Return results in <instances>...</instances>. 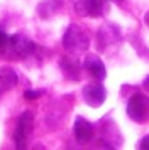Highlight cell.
Returning a JSON list of instances; mask_svg holds the SVG:
<instances>
[{
	"instance_id": "17",
	"label": "cell",
	"mask_w": 149,
	"mask_h": 150,
	"mask_svg": "<svg viewBox=\"0 0 149 150\" xmlns=\"http://www.w3.org/2000/svg\"><path fill=\"white\" fill-rule=\"evenodd\" d=\"M144 88H146V89L149 91V76L146 78V79H144Z\"/></svg>"
},
{
	"instance_id": "13",
	"label": "cell",
	"mask_w": 149,
	"mask_h": 150,
	"mask_svg": "<svg viewBox=\"0 0 149 150\" xmlns=\"http://www.w3.org/2000/svg\"><path fill=\"white\" fill-rule=\"evenodd\" d=\"M93 150H115V149H114V145H112V143L105 142V140H100V142L95 145Z\"/></svg>"
},
{
	"instance_id": "7",
	"label": "cell",
	"mask_w": 149,
	"mask_h": 150,
	"mask_svg": "<svg viewBox=\"0 0 149 150\" xmlns=\"http://www.w3.org/2000/svg\"><path fill=\"white\" fill-rule=\"evenodd\" d=\"M73 132H74V138L80 143H88L93 138V125L83 116H76Z\"/></svg>"
},
{
	"instance_id": "4",
	"label": "cell",
	"mask_w": 149,
	"mask_h": 150,
	"mask_svg": "<svg viewBox=\"0 0 149 150\" xmlns=\"http://www.w3.org/2000/svg\"><path fill=\"white\" fill-rule=\"evenodd\" d=\"M32 127H34V115L32 111L26 110L19 116L15 130H14V142H15V149L17 150L27 149V140H29V135L32 133Z\"/></svg>"
},
{
	"instance_id": "10",
	"label": "cell",
	"mask_w": 149,
	"mask_h": 150,
	"mask_svg": "<svg viewBox=\"0 0 149 150\" xmlns=\"http://www.w3.org/2000/svg\"><path fill=\"white\" fill-rule=\"evenodd\" d=\"M61 7H63V0H42L37 5V15L41 19H49Z\"/></svg>"
},
{
	"instance_id": "11",
	"label": "cell",
	"mask_w": 149,
	"mask_h": 150,
	"mask_svg": "<svg viewBox=\"0 0 149 150\" xmlns=\"http://www.w3.org/2000/svg\"><path fill=\"white\" fill-rule=\"evenodd\" d=\"M119 37H120V34H119L117 25H110V24L103 25L100 29V32H98V41H102V47H105L110 42L119 41Z\"/></svg>"
},
{
	"instance_id": "1",
	"label": "cell",
	"mask_w": 149,
	"mask_h": 150,
	"mask_svg": "<svg viewBox=\"0 0 149 150\" xmlns=\"http://www.w3.org/2000/svg\"><path fill=\"white\" fill-rule=\"evenodd\" d=\"M90 46V39L78 24H69L63 35V47L69 54H81Z\"/></svg>"
},
{
	"instance_id": "16",
	"label": "cell",
	"mask_w": 149,
	"mask_h": 150,
	"mask_svg": "<svg viewBox=\"0 0 149 150\" xmlns=\"http://www.w3.org/2000/svg\"><path fill=\"white\" fill-rule=\"evenodd\" d=\"M7 41H9V35L0 29V51H4L5 49V46H7Z\"/></svg>"
},
{
	"instance_id": "2",
	"label": "cell",
	"mask_w": 149,
	"mask_h": 150,
	"mask_svg": "<svg viewBox=\"0 0 149 150\" xmlns=\"http://www.w3.org/2000/svg\"><path fill=\"white\" fill-rule=\"evenodd\" d=\"M36 51V44H34L29 37L22 34H15L10 35L9 41H7V46L4 49V52L9 59H15V61H20V59H26Z\"/></svg>"
},
{
	"instance_id": "3",
	"label": "cell",
	"mask_w": 149,
	"mask_h": 150,
	"mask_svg": "<svg viewBox=\"0 0 149 150\" xmlns=\"http://www.w3.org/2000/svg\"><path fill=\"white\" fill-rule=\"evenodd\" d=\"M127 115L135 123L149 122V96L142 93H135L127 101Z\"/></svg>"
},
{
	"instance_id": "8",
	"label": "cell",
	"mask_w": 149,
	"mask_h": 150,
	"mask_svg": "<svg viewBox=\"0 0 149 150\" xmlns=\"http://www.w3.org/2000/svg\"><path fill=\"white\" fill-rule=\"evenodd\" d=\"M85 69L93 76V79H97V81H103L105 76H107L105 64L102 62V59L97 54L87 56V59H85Z\"/></svg>"
},
{
	"instance_id": "19",
	"label": "cell",
	"mask_w": 149,
	"mask_h": 150,
	"mask_svg": "<svg viewBox=\"0 0 149 150\" xmlns=\"http://www.w3.org/2000/svg\"><path fill=\"white\" fill-rule=\"evenodd\" d=\"M107 2H115V4H120V0H107Z\"/></svg>"
},
{
	"instance_id": "5",
	"label": "cell",
	"mask_w": 149,
	"mask_h": 150,
	"mask_svg": "<svg viewBox=\"0 0 149 150\" xmlns=\"http://www.w3.org/2000/svg\"><path fill=\"white\" fill-rule=\"evenodd\" d=\"M81 96H83V101L87 103L88 106L97 108V106L103 105L105 98H107V91L102 86V83H92V84L83 86Z\"/></svg>"
},
{
	"instance_id": "9",
	"label": "cell",
	"mask_w": 149,
	"mask_h": 150,
	"mask_svg": "<svg viewBox=\"0 0 149 150\" xmlns=\"http://www.w3.org/2000/svg\"><path fill=\"white\" fill-rule=\"evenodd\" d=\"M17 81H19V76L12 68H9V66L0 68V95L10 91L17 84Z\"/></svg>"
},
{
	"instance_id": "15",
	"label": "cell",
	"mask_w": 149,
	"mask_h": 150,
	"mask_svg": "<svg viewBox=\"0 0 149 150\" xmlns=\"http://www.w3.org/2000/svg\"><path fill=\"white\" fill-rule=\"evenodd\" d=\"M137 150H149V135H146L144 138H141V142L137 145Z\"/></svg>"
},
{
	"instance_id": "18",
	"label": "cell",
	"mask_w": 149,
	"mask_h": 150,
	"mask_svg": "<svg viewBox=\"0 0 149 150\" xmlns=\"http://www.w3.org/2000/svg\"><path fill=\"white\" fill-rule=\"evenodd\" d=\"M144 22H146V24H148V25H149V12H148V14H146V15H144Z\"/></svg>"
},
{
	"instance_id": "20",
	"label": "cell",
	"mask_w": 149,
	"mask_h": 150,
	"mask_svg": "<svg viewBox=\"0 0 149 150\" xmlns=\"http://www.w3.org/2000/svg\"><path fill=\"white\" fill-rule=\"evenodd\" d=\"M74 2H78V0H74Z\"/></svg>"
},
{
	"instance_id": "12",
	"label": "cell",
	"mask_w": 149,
	"mask_h": 150,
	"mask_svg": "<svg viewBox=\"0 0 149 150\" xmlns=\"http://www.w3.org/2000/svg\"><path fill=\"white\" fill-rule=\"evenodd\" d=\"M61 69H63V73L66 78L69 79H73V81H78V78H80V64L74 61V59H69V57H63L61 59Z\"/></svg>"
},
{
	"instance_id": "6",
	"label": "cell",
	"mask_w": 149,
	"mask_h": 150,
	"mask_svg": "<svg viewBox=\"0 0 149 150\" xmlns=\"http://www.w3.org/2000/svg\"><path fill=\"white\" fill-rule=\"evenodd\" d=\"M105 2L107 0H78L74 2V10L80 15H87V17H102L107 7Z\"/></svg>"
},
{
	"instance_id": "14",
	"label": "cell",
	"mask_w": 149,
	"mask_h": 150,
	"mask_svg": "<svg viewBox=\"0 0 149 150\" xmlns=\"http://www.w3.org/2000/svg\"><path fill=\"white\" fill-rule=\"evenodd\" d=\"M42 95V91H29V89H27L26 93H24V98H26V100H36V98H39V96Z\"/></svg>"
}]
</instances>
